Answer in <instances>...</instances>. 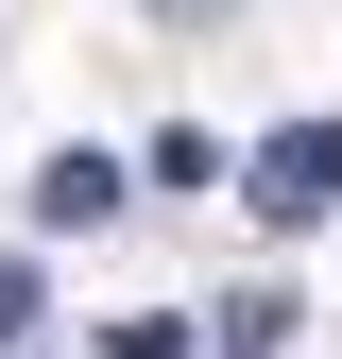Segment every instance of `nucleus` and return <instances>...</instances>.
<instances>
[{
	"instance_id": "obj_1",
	"label": "nucleus",
	"mask_w": 342,
	"mask_h": 359,
	"mask_svg": "<svg viewBox=\"0 0 342 359\" xmlns=\"http://www.w3.org/2000/svg\"><path fill=\"white\" fill-rule=\"evenodd\" d=\"M256 205H274V222L342 205V120H308V137H274V154H256Z\"/></svg>"
},
{
	"instance_id": "obj_2",
	"label": "nucleus",
	"mask_w": 342,
	"mask_h": 359,
	"mask_svg": "<svg viewBox=\"0 0 342 359\" xmlns=\"http://www.w3.org/2000/svg\"><path fill=\"white\" fill-rule=\"evenodd\" d=\"M103 205H120L103 154H52V171H34V222H103Z\"/></svg>"
},
{
	"instance_id": "obj_3",
	"label": "nucleus",
	"mask_w": 342,
	"mask_h": 359,
	"mask_svg": "<svg viewBox=\"0 0 342 359\" xmlns=\"http://www.w3.org/2000/svg\"><path fill=\"white\" fill-rule=\"evenodd\" d=\"M103 359H205V342H189V325H120Z\"/></svg>"
},
{
	"instance_id": "obj_4",
	"label": "nucleus",
	"mask_w": 342,
	"mask_h": 359,
	"mask_svg": "<svg viewBox=\"0 0 342 359\" xmlns=\"http://www.w3.org/2000/svg\"><path fill=\"white\" fill-rule=\"evenodd\" d=\"M0 342H34V257H18V274H0Z\"/></svg>"
},
{
	"instance_id": "obj_5",
	"label": "nucleus",
	"mask_w": 342,
	"mask_h": 359,
	"mask_svg": "<svg viewBox=\"0 0 342 359\" xmlns=\"http://www.w3.org/2000/svg\"><path fill=\"white\" fill-rule=\"evenodd\" d=\"M171 18H223V0H171Z\"/></svg>"
}]
</instances>
